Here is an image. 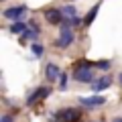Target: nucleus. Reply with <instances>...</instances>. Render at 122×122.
<instances>
[{"instance_id": "1", "label": "nucleus", "mask_w": 122, "mask_h": 122, "mask_svg": "<svg viewBox=\"0 0 122 122\" xmlns=\"http://www.w3.org/2000/svg\"><path fill=\"white\" fill-rule=\"evenodd\" d=\"M94 63H90V61H79V63H75V71H73V77L77 79V81L81 83H92L94 81Z\"/></svg>"}, {"instance_id": "2", "label": "nucleus", "mask_w": 122, "mask_h": 122, "mask_svg": "<svg viewBox=\"0 0 122 122\" xmlns=\"http://www.w3.org/2000/svg\"><path fill=\"white\" fill-rule=\"evenodd\" d=\"M83 118L79 108H65L55 114V122H79Z\"/></svg>"}, {"instance_id": "3", "label": "nucleus", "mask_w": 122, "mask_h": 122, "mask_svg": "<svg viewBox=\"0 0 122 122\" xmlns=\"http://www.w3.org/2000/svg\"><path fill=\"white\" fill-rule=\"evenodd\" d=\"M71 43H73V33H71V29H69V26H61V35H59V39H57L55 45L59 49H67Z\"/></svg>"}, {"instance_id": "4", "label": "nucleus", "mask_w": 122, "mask_h": 122, "mask_svg": "<svg viewBox=\"0 0 122 122\" xmlns=\"http://www.w3.org/2000/svg\"><path fill=\"white\" fill-rule=\"evenodd\" d=\"M49 94H51V90H49V87H37V90L33 92L29 98H26V106H35V104H39V102L45 100Z\"/></svg>"}, {"instance_id": "5", "label": "nucleus", "mask_w": 122, "mask_h": 122, "mask_svg": "<svg viewBox=\"0 0 122 122\" xmlns=\"http://www.w3.org/2000/svg\"><path fill=\"white\" fill-rule=\"evenodd\" d=\"M79 104H81V108H98V106L106 104V98L96 94V96H92V98H79Z\"/></svg>"}, {"instance_id": "6", "label": "nucleus", "mask_w": 122, "mask_h": 122, "mask_svg": "<svg viewBox=\"0 0 122 122\" xmlns=\"http://www.w3.org/2000/svg\"><path fill=\"white\" fill-rule=\"evenodd\" d=\"M110 83H112V77H110V75H102V77H98V79L92 81V90H94V94H98V92L108 90Z\"/></svg>"}, {"instance_id": "7", "label": "nucleus", "mask_w": 122, "mask_h": 122, "mask_svg": "<svg viewBox=\"0 0 122 122\" xmlns=\"http://www.w3.org/2000/svg\"><path fill=\"white\" fill-rule=\"evenodd\" d=\"M26 12V6L25 4H18V6H12V8H6L4 10V16L8 20H20V16Z\"/></svg>"}, {"instance_id": "8", "label": "nucleus", "mask_w": 122, "mask_h": 122, "mask_svg": "<svg viewBox=\"0 0 122 122\" xmlns=\"http://www.w3.org/2000/svg\"><path fill=\"white\" fill-rule=\"evenodd\" d=\"M45 18L49 20V25H61L63 22V10L49 8V10H45Z\"/></svg>"}, {"instance_id": "9", "label": "nucleus", "mask_w": 122, "mask_h": 122, "mask_svg": "<svg viewBox=\"0 0 122 122\" xmlns=\"http://www.w3.org/2000/svg\"><path fill=\"white\" fill-rule=\"evenodd\" d=\"M59 75H61V71H59V67H57L55 63H49V65L45 67V77H47L49 81H55Z\"/></svg>"}, {"instance_id": "10", "label": "nucleus", "mask_w": 122, "mask_h": 122, "mask_svg": "<svg viewBox=\"0 0 122 122\" xmlns=\"http://www.w3.org/2000/svg\"><path fill=\"white\" fill-rule=\"evenodd\" d=\"M98 10H100V4L92 6V8H90V12H87L86 16H83V25H86V26H90L92 22L96 20V16H98Z\"/></svg>"}, {"instance_id": "11", "label": "nucleus", "mask_w": 122, "mask_h": 122, "mask_svg": "<svg viewBox=\"0 0 122 122\" xmlns=\"http://www.w3.org/2000/svg\"><path fill=\"white\" fill-rule=\"evenodd\" d=\"M8 30L12 33V35H22V33L26 30V25H25L22 20H14L12 25H10V29H8Z\"/></svg>"}, {"instance_id": "12", "label": "nucleus", "mask_w": 122, "mask_h": 122, "mask_svg": "<svg viewBox=\"0 0 122 122\" xmlns=\"http://www.w3.org/2000/svg\"><path fill=\"white\" fill-rule=\"evenodd\" d=\"M22 39H26V41H33V43H35L37 39H39V29H26L25 33H22Z\"/></svg>"}, {"instance_id": "13", "label": "nucleus", "mask_w": 122, "mask_h": 122, "mask_svg": "<svg viewBox=\"0 0 122 122\" xmlns=\"http://www.w3.org/2000/svg\"><path fill=\"white\" fill-rule=\"evenodd\" d=\"M30 51H33V55H35V57H41V55L45 53V49H43V45H39V43H33Z\"/></svg>"}, {"instance_id": "14", "label": "nucleus", "mask_w": 122, "mask_h": 122, "mask_svg": "<svg viewBox=\"0 0 122 122\" xmlns=\"http://www.w3.org/2000/svg\"><path fill=\"white\" fill-rule=\"evenodd\" d=\"M59 90H61V92L67 90V73H61V75H59Z\"/></svg>"}, {"instance_id": "15", "label": "nucleus", "mask_w": 122, "mask_h": 122, "mask_svg": "<svg viewBox=\"0 0 122 122\" xmlns=\"http://www.w3.org/2000/svg\"><path fill=\"white\" fill-rule=\"evenodd\" d=\"M63 14H65V16H77V10H75V6H65V8H63Z\"/></svg>"}, {"instance_id": "16", "label": "nucleus", "mask_w": 122, "mask_h": 122, "mask_svg": "<svg viewBox=\"0 0 122 122\" xmlns=\"http://www.w3.org/2000/svg\"><path fill=\"white\" fill-rule=\"evenodd\" d=\"M94 65L100 67V69H110V61H96Z\"/></svg>"}, {"instance_id": "17", "label": "nucleus", "mask_w": 122, "mask_h": 122, "mask_svg": "<svg viewBox=\"0 0 122 122\" xmlns=\"http://www.w3.org/2000/svg\"><path fill=\"white\" fill-rule=\"evenodd\" d=\"M0 122H12V116H10V114H6V116H2V120Z\"/></svg>"}, {"instance_id": "18", "label": "nucleus", "mask_w": 122, "mask_h": 122, "mask_svg": "<svg viewBox=\"0 0 122 122\" xmlns=\"http://www.w3.org/2000/svg\"><path fill=\"white\" fill-rule=\"evenodd\" d=\"M114 122H122V118H114Z\"/></svg>"}, {"instance_id": "19", "label": "nucleus", "mask_w": 122, "mask_h": 122, "mask_svg": "<svg viewBox=\"0 0 122 122\" xmlns=\"http://www.w3.org/2000/svg\"><path fill=\"white\" fill-rule=\"evenodd\" d=\"M118 79H120V83H122V73H120V77H118Z\"/></svg>"}]
</instances>
